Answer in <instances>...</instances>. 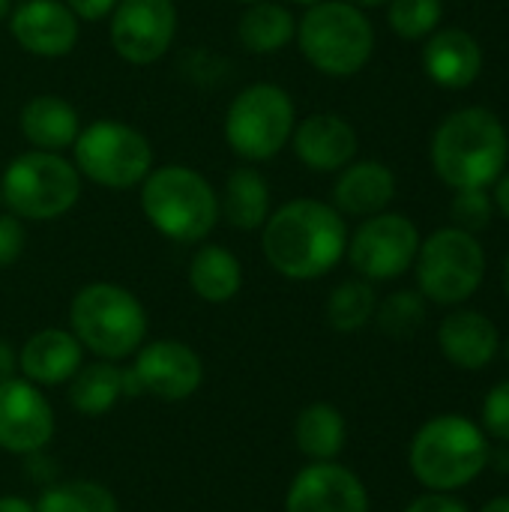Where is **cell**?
<instances>
[{
	"mask_svg": "<svg viewBox=\"0 0 509 512\" xmlns=\"http://www.w3.org/2000/svg\"><path fill=\"white\" fill-rule=\"evenodd\" d=\"M123 396H132L129 372L111 360H96L90 366H81L75 372V378L66 384L69 408L78 411L81 417H102V414L114 411V405Z\"/></svg>",
	"mask_w": 509,
	"mask_h": 512,
	"instance_id": "23",
	"label": "cell"
},
{
	"mask_svg": "<svg viewBox=\"0 0 509 512\" xmlns=\"http://www.w3.org/2000/svg\"><path fill=\"white\" fill-rule=\"evenodd\" d=\"M423 72L444 90H465L483 72V45L465 27H438L423 45Z\"/></svg>",
	"mask_w": 509,
	"mask_h": 512,
	"instance_id": "18",
	"label": "cell"
},
{
	"mask_svg": "<svg viewBox=\"0 0 509 512\" xmlns=\"http://www.w3.org/2000/svg\"><path fill=\"white\" fill-rule=\"evenodd\" d=\"M483 432L509 444V381H501L489 390L483 402Z\"/></svg>",
	"mask_w": 509,
	"mask_h": 512,
	"instance_id": "33",
	"label": "cell"
},
{
	"mask_svg": "<svg viewBox=\"0 0 509 512\" xmlns=\"http://www.w3.org/2000/svg\"><path fill=\"white\" fill-rule=\"evenodd\" d=\"M492 186H495V192H492L495 210H498V213H501V216L509 222V171H504Z\"/></svg>",
	"mask_w": 509,
	"mask_h": 512,
	"instance_id": "39",
	"label": "cell"
},
{
	"mask_svg": "<svg viewBox=\"0 0 509 512\" xmlns=\"http://www.w3.org/2000/svg\"><path fill=\"white\" fill-rule=\"evenodd\" d=\"M54 408L42 387L15 375L0 384V450L12 456L42 453L54 438Z\"/></svg>",
	"mask_w": 509,
	"mask_h": 512,
	"instance_id": "14",
	"label": "cell"
},
{
	"mask_svg": "<svg viewBox=\"0 0 509 512\" xmlns=\"http://www.w3.org/2000/svg\"><path fill=\"white\" fill-rule=\"evenodd\" d=\"M24 459H27V465H30V468H24V474H27L30 480H36L42 489L54 483V471H57V468H54V462L45 456V450H42V453H30V456H24Z\"/></svg>",
	"mask_w": 509,
	"mask_h": 512,
	"instance_id": "37",
	"label": "cell"
},
{
	"mask_svg": "<svg viewBox=\"0 0 509 512\" xmlns=\"http://www.w3.org/2000/svg\"><path fill=\"white\" fill-rule=\"evenodd\" d=\"M504 351H507V363H509V336H507V345H504Z\"/></svg>",
	"mask_w": 509,
	"mask_h": 512,
	"instance_id": "47",
	"label": "cell"
},
{
	"mask_svg": "<svg viewBox=\"0 0 509 512\" xmlns=\"http://www.w3.org/2000/svg\"><path fill=\"white\" fill-rule=\"evenodd\" d=\"M108 18L111 48L117 57L135 66H147L165 57L177 36L174 0H117Z\"/></svg>",
	"mask_w": 509,
	"mask_h": 512,
	"instance_id": "13",
	"label": "cell"
},
{
	"mask_svg": "<svg viewBox=\"0 0 509 512\" xmlns=\"http://www.w3.org/2000/svg\"><path fill=\"white\" fill-rule=\"evenodd\" d=\"M405 512H471L459 498H453L450 492H426L420 498H414Z\"/></svg>",
	"mask_w": 509,
	"mask_h": 512,
	"instance_id": "35",
	"label": "cell"
},
{
	"mask_svg": "<svg viewBox=\"0 0 509 512\" xmlns=\"http://www.w3.org/2000/svg\"><path fill=\"white\" fill-rule=\"evenodd\" d=\"M348 3H354L360 9H375V6H387L390 0H348Z\"/></svg>",
	"mask_w": 509,
	"mask_h": 512,
	"instance_id": "42",
	"label": "cell"
},
{
	"mask_svg": "<svg viewBox=\"0 0 509 512\" xmlns=\"http://www.w3.org/2000/svg\"><path fill=\"white\" fill-rule=\"evenodd\" d=\"M285 512H369V489L339 462H309L285 492Z\"/></svg>",
	"mask_w": 509,
	"mask_h": 512,
	"instance_id": "15",
	"label": "cell"
},
{
	"mask_svg": "<svg viewBox=\"0 0 509 512\" xmlns=\"http://www.w3.org/2000/svg\"><path fill=\"white\" fill-rule=\"evenodd\" d=\"M420 228L402 213H375L348 234V261L366 282H393L405 276L420 252Z\"/></svg>",
	"mask_w": 509,
	"mask_h": 512,
	"instance_id": "11",
	"label": "cell"
},
{
	"mask_svg": "<svg viewBox=\"0 0 509 512\" xmlns=\"http://www.w3.org/2000/svg\"><path fill=\"white\" fill-rule=\"evenodd\" d=\"M222 219L237 231H258L270 216V183L258 168H234L222 189Z\"/></svg>",
	"mask_w": 509,
	"mask_h": 512,
	"instance_id": "24",
	"label": "cell"
},
{
	"mask_svg": "<svg viewBox=\"0 0 509 512\" xmlns=\"http://www.w3.org/2000/svg\"><path fill=\"white\" fill-rule=\"evenodd\" d=\"M69 330L99 360H126L147 342L141 300L114 282H90L69 303Z\"/></svg>",
	"mask_w": 509,
	"mask_h": 512,
	"instance_id": "4",
	"label": "cell"
},
{
	"mask_svg": "<svg viewBox=\"0 0 509 512\" xmlns=\"http://www.w3.org/2000/svg\"><path fill=\"white\" fill-rule=\"evenodd\" d=\"M78 21H102L114 12L117 0H63Z\"/></svg>",
	"mask_w": 509,
	"mask_h": 512,
	"instance_id": "36",
	"label": "cell"
},
{
	"mask_svg": "<svg viewBox=\"0 0 509 512\" xmlns=\"http://www.w3.org/2000/svg\"><path fill=\"white\" fill-rule=\"evenodd\" d=\"M444 21V0H390L387 24L408 42L429 39Z\"/></svg>",
	"mask_w": 509,
	"mask_h": 512,
	"instance_id": "30",
	"label": "cell"
},
{
	"mask_svg": "<svg viewBox=\"0 0 509 512\" xmlns=\"http://www.w3.org/2000/svg\"><path fill=\"white\" fill-rule=\"evenodd\" d=\"M0 512H36V507L21 495H0Z\"/></svg>",
	"mask_w": 509,
	"mask_h": 512,
	"instance_id": "40",
	"label": "cell"
},
{
	"mask_svg": "<svg viewBox=\"0 0 509 512\" xmlns=\"http://www.w3.org/2000/svg\"><path fill=\"white\" fill-rule=\"evenodd\" d=\"M294 126V99L285 87L270 81L243 87L225 111V141L246 162H267L282 153Z\"/></svg>",
	"mask_w": 509,
	"mask_h": 512,
	"instance_id": "9",
	"label": "cell"
},
{
	"mask_svg": "<svg viewBox=\"0 0 509 512\" xmlns=\"http://www.w3.org/2000/svg\"><path fill=\"white\" fill-rule=\"evenodd\" d=\"M429 159L444 186L489 189L507 171V126L492 108L483 105L450 111L432 132Z\"/></svg>",
	"mask_w": 509,
	"mask_h": 512,
	"instance_id": "2",
	"label": "cell"
},
{
	"mask_svg": "<svg viewBox=\"0 0 509 512\" xmlns=\"http://www.w3.org/2000/svg\"><path fill=\"white\" fill-rule=\"evenodd\" d=\"M375 324L393 339H411L426 324V297L420 291H396L375 309Z\"/></svg>",
	"mask_w": 509,
	"mask_h": 512,
	"instance_id": "31",
	"label": "cell"
},
{
	"mask_svg": "<svg viewBox=\"0 0 509 512\" xmlns=\"http://www.w3.org/2000/svg\"><path fill=\"white\" fill-rule=\"evenodd\" d=\"M480 512H509V495H501V498H492V501H486Z\"/></svg>",
	"mask_w": 509,
	"mask_h": 512,
	"instance_id": "41",
	"label": "cell"
},
{
	"mask_svg": "<svg viewBox=\"0 0 509 512\" xmlns=\"http://www.w3.org/2000/svg\"><path fill=\"white\" fill-rule=\"evenodd\" d=\"M237 3H243V6H249V3H258V0H237Z\"/></svg>",
	"mask_w": 509,
	"mask_h": 512,
	"instance_id": "46",
	"label": "cell"
},
{
	"mask_svg": "<svg viewBox=\"0 0 509 512\" xmlns=\"http://www.w3.org/2000/svg\"><path fill=\"white\" fill-rule=\"evenodd\" d=\"M75 168L87 180L105 189H132L141 186L153 171V147L144 132L120 120H96L78 132Z\"/></svg>",
	"mask_w": 509,
	"mask_h": 512,
	"instance_id": "10",
	"label": "cell"
},
{
	"mask_svg": "<svg viewBox=\"0 0 509 512\" xmlns=\"http://www.w3.org/2000/svg\"><path fill=\"white\" fill-rule=\"evenodd\" d=\"M6 12H9V0H0V21L6 18Z\"/></svg>",
	"mask_w": 509,
	"mask_h": 512,
	"instance_id": "44",
	"label": "cell"
},
{
	"mask_svg": "<svg viewBox=\"0 0 509 512\" xmlns=\"http://www.w3.org/2000/svg\"><path fill=\"white\" fill-rule=\"evenodd\" d=\"M291 144H294L297 159L309 171H318V174L342 171L345 165L357 159V150H360L357 129L342 114H330V111L309 114L306 120H300L294 126Z\"/></svg>",
	"mask_w": 509,
	"mask_h": 512,
	"instance_id": "17",
	"label": "cell"
},
{
	"mask_svg": "<svg viewBox=\"0 0 509 512\" xmlns=\"http://www.w3.org/2000/svg\"><path fill=\"white\" fill-rule=\"evenodd\" d=\"M129 393L153 396L159 402H186L204 384V363L198 351L180 339H156L144 342L132 354Z\"/></svg>",
	"mask_w": 509,
	"mask_h": 512,
	"instance_id": "12",
	"label": "cell"
},
{
	"mask_svg": "<svg viewBox=\"0 0 509 512\" xmlns=\"http://www.w3.org/2000/svg\"><path fill=\"white\" fill-rule=\"evenodd\" d=\"M345 249V216L327 201L294 198L270 213L261 228V252L267 264L291 282L327 276L345 258Z\"/></svg>",
	"mask_w": 509,
	"mask_h": 512,
	"instance_id": "1",
	"label": "cell"
},
{
	"mask_svg": "<svg viewBox=\"0 0 509 512\" xmlns=\"http://www.w3.org/2000/svg\"><path fill=\"white\" fill-rule=\"evenodd\" d=\"M417 291L438 306H462L486 279V249L465 228H438L420 240L414 261Z\"/></svg>",
	"mask_w": 509,
	"mask_h": 512,
	"instance_id": "8",
	"label": "cell"
},
{
	"mask_svg": "<svg viewBox=\"0 0 509 512\" xmlns=\"http://www.w3.org/2000/svg\"><path fill=\"white\" fill-rule=\"evenodd\" d=\"M294 3H300V6H315V3H321V0H294Z\"/></svg>",
	"mask_w": 509,
	"mask_h": 512,
	"instance_id": "45",
	"label": "cell"
},
{
	"mask_svg": "<svg viewBox=\"0 0 509 512\" xmlns=\"http://www.w3.org/2000/svg\"><path fill=\"white\" fill-rule=\"evenodd\" d=\"M24 246H27L24 222L15 213H3L0 216V270L12 267L21 258Z\"/></svg>",
	"mask_w": 509,
	"mask_h": 512,
	"instance_id": "34",
	"label": "cell"
},
{
	"mask_svg": "<svg viewBox=\"0 0 509 512\" xmlns=\"http://www.w3.org/2000/svg\"><path fill=\"white\" fill-rule=\"evenodd\" d=\"M438 348L447 363L465 372L486 369L498 351H501V333L495 321L477 309L456 306L441 324H438Z\"/></svg>",
	"mask_w": 509,
	"mask_h": 512,
	"instance_id": "19",
	"label": "cell"
},
{
	"mask_svg": "<svg viewBox=\"0 0 509 512\" xmlns=\"http://www.w3.org/2000/svg\"><path fill=\"white\" fill-rule=\"evenodd\" d=\"M348 441V423L330 402L306 405L294 420V444L309 462H336Z\"/></svg>",
	"mask_w": 509,
	"mask_h": 512,
	"instance_id": "25",
	"label": "cell"
},
{
	"mask_svg": "<svg viewBox=\"0 0 509 512\" xmlns=\"http://www.w3.org/2000/svg\"><path fill=\"white\" fill-rule=\"evenodd\" d=\"M12 39L33 57H66L81 36L75 12L63 0H27L9 18Z\"/></svg>",
	"mask_w": 509,
	"mask_h": 512,
	"instance_id": "16",
	"label": "cell"
},
{
	"mask_svg": "<svg viewBox=\"0 0 509 512\" xmlns=\"http://www.w3.org/2000/svg\"><path fill=\"white\" fill-rule=\"evenodd\" d=\"M21 135L33 144V150H48V153H63L66 147L75 144L81 132V117L75 105H69L63 96H33L24 102L18 114Z\"/></svg>",
	"mask_w": 509,
	"mask_h": 512,
	"instance_id": "22",
	"label": "cell"
},
{
	"mask_svg": "<svg viewBox=\"0 0 509 512\" xmlns=\"http://www.w3.org/2000/svg\"><path fill=\"white\" fill-rule=\"evenodd\" d=\"M141 210L174 243H201L219 222L216 189L186 165L153 168L141 183Z\"/></svg>",
	"mask_w": 509,
	"mask_h": 512,
	"instance_id": "5",
	"label": "cell"
},
{
	"mask_svg": "<svg viewBox=\"0 0 509 512\" xmlns=\"http://www.w3.org/2000/svg\"><path fill=\"white\" fill-rule=\"evenodd\" d=\"M492 213H495V201L489 189H456V198H453L456 228L477 234L492 222Z\"/></svg>",
	"mask_w": 509,
	"mask_h": 512,
	"instance_id": "32",
	"label": "cell"
},
{
	"mask_svg": "<svg viewBox=\"0 0 509 512\" xmlns=\"http://www.w3.org/2000/svg\"><path fill=\"white\" fill-rule=\"evenodd\" d=\"M303 57L327 78H351L375 54V27L366 12L348 0H321L297 21Z\"/></svg>",
	"mask_w": 509,
	"mask_h": 512,
	"instance_id": "6",
	"label": "cell"
},
{
	"mask_svg": "<svg viewBox=\"0 0 509 512\" xmlns=\"http://www.w3.org/2000/svg\"><path fill=\"white\" fill-rule=\"evenodd\" d=\"M297 33V21L288 6L273 0L249 3L237 21V39L252 54H276L282 51Z\"/></svg>",
	"mask_w": 509,
	"mask_h": 512,
	"instance_id": "27",
	"label": "cell"
},
{
	"mask_svg": "<svg viewBox=\"0 0 509 512\" xmlns=\"http://www.w3.org/2000/svg\"><path fill=\"white\" fill-rule=\"evenodd\" d=\"M378 309V297L372 282L366 279H348L336 285L327 297V324L336 333H360Z\"/></svg>",
	"mask_w": 509,
	"mask_h": 512,
	"instance_id": "29",
	"label": "cell"
},
{
	"mask_svg": "<svg viewBox=\"0 0 509 512\" xmlns=\"http://www.w3.org/2000/svg\"><path fill=\"white\" fill-rule=\"evenodd\" d=\"M33 507L36 512H120L114 492L96 480H54Z\"/></svg>",
	"mask_w": 509,
	"mask_h": 512,
	"instance_id": "28",
	"label": "cell"
},
{
	"mask_svg": "<svg viewBox=\"0 0 509 512\" xmlns=\"http://www.w3.org/2000/svg\"><path fill=\"white\" fill-rule=\"evenodd\" d=\"M18 375V348L6 339H0V384Z\"/></svg>",
	"mask_w": 509,
	"mask_h": 512,
	"instance_id": "38",
	"label": "cell"
},
{
	"mask_svg": "<svg viewBox=\"0 0 509 512\" xmlns=\"http://www.w3.org/2000/svg\"><path fill=\"white\" fill-rule=\"evenodd\" d=\"M0 198L18 219H60L81 198V174L60 153L27 150L6 165L0 180Z\"/></svg>",
	"mask_w": 509,
	"mask_h": 512,
	"instance_id": "7",
	"label": "cell"
},
{
	"mask_svg": "<svg viewBox=\"0 0 509 512\" xmlns=\"http://www.w3.org/2000/svg\"><path fill=\"white\" fill-rule=\"evenodd\" d=\"M393 198H396V174L390 165L378 159H354L339 171V180L333 186V207L342 216L369 219L375 213H384Z\"/></svg>",
	"mask_w": 509,
	"mask_h": 512,
	"instance_id": "21",
	"label": "cell"
},
{
	"mask_svg": "<svg viewBox=\"0 0 509 512\" xmlns=\"http://www.w3.org/2000/svg\"><path fill=\"white\" fill-rule=\"evenodd\" d=\"M489 462V435L465 414H438L426 420L408 447V468L429 492L465 489L489 468Z\"/></svg>",
	"mask_w": 509,
	"mask_h": 512,
	"instance_id": "3",
	"label": "cell"
},
{
	"mask_svg": "<svg viewBox=\"0 0 509 512\" xmlns=\"http://www.w3.org/2000/svg\"><path fill=\"white\" fill-rule=\"evenodd\" d=\"M504 294H507V300H509V255H507V261H504Z\"/></svg>",
	"mask_w": 509,
	"mask_h": 512,
	"instance_id": "43",
	"label": "cell"
},
{
	"mask_svg": "<svg viewBox=\"0 0 509 512\" xmlns=\"http://www.w3.org/2000/svg\"><path fill=\"white\" fill-rule=\"evenodd\" d=\"M84 366V348L72 330L45 327L36 330L18 348V375L36 387H63Z\"/></svg>",
	"mask_w": 509,
	"mask_h": 512,
	"instance_id": "20",
	"label": "cell"
},
{
	"mask_svg": "<svg viewBox=\"0 0 509 512\" xmlns=\"http://www.w3.org/2000/svg\"><path fill=\"white\" fill-rule=\"evenodd\" d=\"M189 288L213 306L234 300L243 288V267L237 255L216 243L201 246L189 261Z\"/></svg>",
	"mask_w": 509,
	"mask_h": 512,
	"instance_id": "26",
	"label": "cell"
}]
</instances>
